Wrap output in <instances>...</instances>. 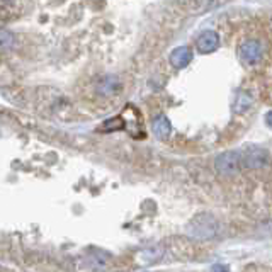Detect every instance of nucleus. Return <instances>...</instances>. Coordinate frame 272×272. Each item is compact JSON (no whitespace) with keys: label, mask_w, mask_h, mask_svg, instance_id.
<instances>
[{"label":"nucleus","mask_w":272,"mask_h":272,"mask_svg":"<svg viewBox=\"0 0 272 272\" xmlns=\"http://www.w3.org/2000/svg\"><path fill=\"white\" fill-rule=\"evenodd\" d=\"M189 230L191 235L206 240V238H215L220 233V223H218L215 216L203 213V215H198L191 221Z\"/></svg>","instance_id":"nucleus-1"},{"label":"nucleus","mask_w":272,"mask_h":272,"mask_svg":"<svg viewBox=\"0 0 272 272\" xmlns=\"http://www.w3.org/2000/svg\"><path fill=\"white\" fill-rule=\"evenodd\" d=\"M215 169L221 175H235L244 169L242 165V155L238 150H232V152H225L218 155L215 160Z\"/></svg>","instance_id":"nucleus-2"},{"label":"nucleus","mask_w":272,"mask_h":272,"mask_svg":"<svg viewBox=\"0 0 272 272\" xmlns=\"http://www.w3.org/2000/svg\"><path fill=\"white\" fill-rule=\"evenodd\" d=\"M242 155V165L244 169H262V167L269 165L271 157L267 153V150L261 148V146H247L244 152H240Z\"/></svg>","instance_id":"nucleus-3"},{"label":"nucleus","mask_w":272,"mask_h":272,"mask_svg":"<svg viewBox=\"0 0 272 272\" xmlns=\"http://www.w3.org/2000/svg\"><path fill=\"white\" fill-rule=\"evenodd\" d=\"M264 54V48L261 41L257 39H247L238 46V56L245 65H255L261 61Z\"/></svg>","instance_id":"nucleus-4"},{"label":"nucleus","mask_w":272,"mask_h":272,"mask_svg":"<svg viewBox=\"0 0 272 272\" xmlns=\"http://www.w3.org/2000/svg\"><path fill=\"white\" fill-rule=\"evenodd\" d=\"M196 46H198L199 53L203 54L213 53L216 51L218 46H220V36H218V32L215 31H204L203 34L198 37V41H196Z\"/></svg>","instance_id":"nucleus-5"},{"label":"nucleus","mask_w":272,"mask_h":272,"mask_svg":"<svg viewBox=\"0 0 272 272\" xmlns=\"http://www.w3.org/2000/svg\"><path fill=\"white\" fill-rule=\"evenodd\" d=\"M191 61H192V51L187 46H181V48L174 49L172 54H170V63L175 68H186Z\"/></svg>","instance_id":"nucleus-6"},{"label":"nucleus","mask_w":272,"mask_h":272,"mask_svg":"<svg viewBox=\"0 0 272 272\" xmlns=\"http://www.w3.org/2000/svg\"><path fill=\"white\" fill-rule=\"evenodd\" d=\"M152 129H153V135L160 140H167L172 133V124L170 121L165 118V116H158V118L153 119L152 123Z\"/></svg>","instance_id":"nucleus-7"},{"label":"nucleus","mask_w":272,"mask_h":272,"mask_svg":"<svg viewBox=\"0 0 272 272\" xmlns=\"http://www.w3.org/2000/svg\"><path fill=\"white\" fill-rule=\"evenodd\" d=\"M254 106V97L249 92H238L235 100H233V111L237 114H245L247 111H250V107Z\"/></svg>","instance_id":"nucleus-8"},{"label":"nucleus","mask_w":272,"mask_h":272,"mask_svg":"<svg viewBox=\"0 0 272 272\" xmlns=\"http://www.w3.org/2000/svg\"><path fill=\"white\" fill-rule=\"evenodd\" d=\"M118 80H114V78H106V80H102L99 83V92L100 94H112V92L118 90Z\"/></svg>","instance_id":"nucleus-9"},{"label":"nucleus","mask_w":272,"mask_h":272,"mask_svg":"<svg viewBox=\"0 0 272 272\" xmlns=\"http://www.w3.org/2000/svg\"><path fill=\"white\" fill-rule=\"evenodd\" d=\"M124 128V119L123 118H112L104 123V126L100 128V131H116V129Z\"/></svg>","instance_id":"nucleus-10"},{"label":"nucleus","mask_w":272,"mask_h":272,"mask_svg":"<svg viewBox=\"0 0 272 272\" xmlns=\"http://www.w3.org/2000/svg\"><path fill=\"white\" fill-rule=\"evenodd\" d=\"M12 41H14V36H12L9 31H5V29H0V48L2 49L10 48Z\"/></svg>","instance_id":"nucleus-11"},{"label":"nucleus","mask_w":272,"mask_h":272,"mask_svg":"<svg viewBox=\"0 0 272 272\" xmlns=\"http://www.w3.org/2000/svg\"><path fill=\"white\" fill-rule=\"evenodd\" d=\"M266 124H267L269 128H272V111H269V112L266 114Z\"/></svg>","instance_id":"nucleus-12"},{"label":"nucleus","mask_w":272,"mask_h":272,"mask_svg":"<svg viewBox=\"0 0 272 272\" xmlns=\"http://www.w3.org/2000/svg\"><path fill=\"white\" fill-rule=\"evenodd\" d=\"M215 271H227V267H223V266H216V267H213Z\"/></svg>","instance_id":"nucleus-13"},{"label":"nucleus","mask_w":272,"mask_h":272,"mask_svg":"<svg viewBox=\"0 0 272 272\" xmlns=\"http://www.w3.org/2000/svg\"><path fill=\"white\" fill-rule=\"evenodd\" d=\"M3 2H10V0H3Z\"/></svg>","instance_id":"nucleus-14"}]
</instances>
